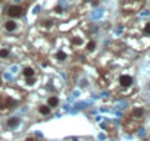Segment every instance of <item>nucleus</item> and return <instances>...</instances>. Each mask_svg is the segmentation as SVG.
<instances>
[{
    "label": "nucleus",
    "mask_w": 150,
    "mask_h": 141,
    "mask_svg": "<svg viewBox=\"0 0 150 141\" xmlns=\"http://www.w3.org/2000/svg\"><path fill=\"white\" fill-rule=\"evenodd\" d=\"M38 113L43 115V116H47V115L52 113V109H50L47 104H40V106H38Z\"/></svg>",
    "instance_id": "obj_8"
},
{
    "label": "nucleus",
    "mask_w": 150,
    "mask_h": 141,
    "mask_svg": "<svg viewBox=\"0 0 150 141\" xmlns=\"http://www.w3.org/2000/svg\"><path fill=\"white\" fill-rule=\"evenodd\" d=\"M54 57H56V60H59V62H65V60L68 59V53L63 51V50H57L56 54H54Z\"/></svg>",
    "instance_id": "obj_9"
},
{
    "label": "nucleus",
    "mask_w": 150,
    "mask_h": 141,
    "mask_svg": "<svg viewBox=\"0 0 150 141\" xmlns=\"http://www.w3.org/2000/svg\"><path fill=\"white\" fill-rule=\"evenodd\" d=\"M22 77L27 78V80L34 78V77H35V69H34L33 66H25V68L22 69Z\"/></svg>",
    "instance_id": "obj_4"
},
{
    "label": "nucleus",
    "mask_w": 150,
    "mask_h": 141,
    "mask_svg": "<svg viewBox=\"0 0 150 141\" xmlns=\"http://www.w3.org/2000/svg\"><path fill=\"white\" fill-rule=\"evenodd\" d=\"M143 32H144V34H147V35H150V21H149V22H146V25L143 27Z\"/></svg>",
    "instance_id": "obj_12"
},
{
    "label": "nucleus",
    "mask_w": 150,
    "mask_h": 141,
    "mask_svg": "<svg viewBox=\"0 0 150 141\" xmlns=\"http://www.w3.org/2000/svg\"><path fill=\"white\" fill-rule=\"evenodd\" d=\"M24 11L25 9L21 5H12V6H9L6 9V15L9 18H12V19H16V18H21L24 15Z\"/></svg>",
    "instance_id": "obj_1"
},
{
    "label": "nucleus",
    "mask_w": 150,
    "mask_h": 141,
    "mask_svg": "<svg viewBox=\"0 0 150 141\" xmlns=\"http://www.w3.org/2000/svg\"><path fill=\"white\" fill-rule=\"evenodd\" d=\"M47 106H49L50 109H54V107H57V106H59V99H57L56 96H52V97H49V100H47Z\"/></svg>",
    "instance_id": "obj_7"
},
{
    "label": "nucleus",
    "mask_w": 150,
    "mask_h": 141,
    "mask_svg": "<svg viewBox=\"0 0 150 141\" xmlns=\"http://www.w3.org/2000/svg\"><path fill=\"white\" fill-rule=\"evenodd\" d=\"M19 122H21V121H19V118L13 116V118H9V119L6 121V126L12 129V128H16V126L19 125Z\"/></svg>",
    "instance_id": "obj_6"
},
{
    "label": "nucleus",
    "mask_w": 150,
    "mask_h": 141,
    "mask_svg": "<svg viewBox=\"0 0 150 141\" xmlns=\"http://www.w3.org/2000/svg\"><path fill=\"white\" fill-rule=\"evenodd\" d=\"M11 54V51L8 49H0V59H8Z\"/></svg>",
    "instance_id": "obj_11"
},
{
    "label": "nucleus",
    "mask_w": 150,
    "mask_h": 141,
    "mask_svg": "<svg viewBox=\"0 0 150 141\" xmlns=\"http://www.w3.org/2000/svg\"><path fill=\"white\" fill-rule=\"evenodd\" d=\"M118 82H119V85L122 88H129L132 85V82H134V78L131 75H128V74H122V75H119Z\"/></svg>",
    "instance_id": "obj_2"
},
{
    "label": "nucleus",
    "mask_w": 150,
    "mask_h": 141,
    "mask_svg": "<svg viewBox=\"0 0 150 141\" xmlns=\"http://www.w3.org/2000/svg\"><path fill=\"white\" fill-rule=\"evenodd\" d=\"M25 141H37V140H35V138H34V137H28V138H27V140H25Z\"/></svg>",
    "instance_id": "obj_13"
},
{
    "label": "nucleus",
    "mask_w": 150,
    "mask_h": 141,
    "mask_svg": "<svg viewBox=\"0 0 150 141\" xmlns=\"http://www.w3.org/2000/svg\"><path fill=\"white\" fill-rule=\"evenodd\" d=\"M13 107V100H11V97H2L0 99V112H6L9 109Z\"/></svg>",
    "instance_id": "obj_3"
},
{
    "label": "nucleus",
    "mask_w": 150,
    "mask_h": 141,
    "mask_svg": "<svg viewBox=\"0 0 150 141\" xmlns=\"http://www.w3.org/2000/svg\"><path fill=\"white\" fill-rule=\"evenodd\" d=\"M96 46H97V43L93 41V40H90V41L86 44V50H87V51H94V50H96Z\"/></svg>",
    "instance_id": "obj_10"
},
{
    "label": "nucleus",
    "mask_w": 150,
    "mask_h": 141,
    "mask_svg": "<svg viewBox=\"0 0 150 141\" xmlns=\"http://www.w3.org/2000/svg\"><path fill=\"white\" fill-rule=\"evenodd\" d=\"M5 30H6L8 32H13V31L18 30V24H16L13 19H8V21L5 22Z\"/></svg>",
    "instance_id": "obj_5"
},
{
    "label": "nucleus",
    "mask_w": 150,
    "mask_h": 141,
    "mask_svg": "<svg viewBox=\"0 0 150 141\" xmlns=\"http://www.w3.org/2000/svg\"><path fill=\"white\" fill-rule=\"evenodd\" d=\"M138 2H141V0H138Z\"/></svg>",
    "instance_id": "obj_14"
}]
</instances>
